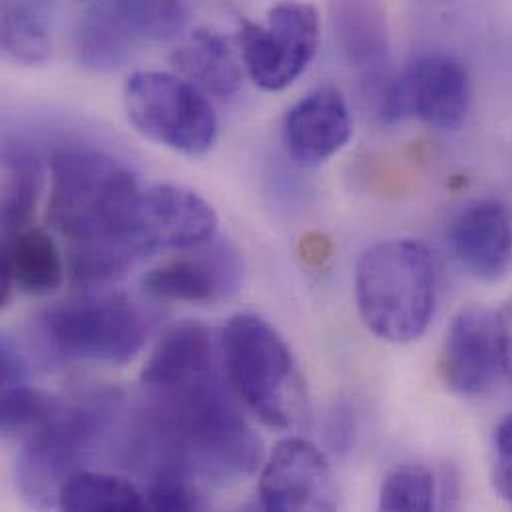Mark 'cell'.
<instances>
[{"label":"cell","instance_id":"e0dca14e","mask_svg":"<svg viewBox=\"0 0 512 512\" xmlns=\"http://www.w3.org/2000/svg\"><path fill=\"white\" fill-rule=\"evenodd\" d=\"M62 275V257L44 230L26 228L2 240V303L8 301L12 287L30 295L52 293L60 287Z\"/></svg>","mask_w":512,"mask_h":512},{"label":"cell","instance_id":"7a4b0ae2","mask_svg":"<svg viewBox=\"0 0 512 512\" xmlns=\"http://www.w3.org/2000/svg\"><path fill=\"white\" fill-rule=\"evenodd\" d=\"M48 222L70 242V279L94 287L140 259L132 234L144 188L120 160L92 148H64L50 160Z\"/></svg>","mask_w":512,"mask_h":512},{"label":"cell","instance_id":"603a6c76","mask_svg":"<svg viewBox=\"0 0 512 512\" xmlns=\"http://www.w3.org/2000/svg\"><path fill=\"white\" fill-rule=\"evenodd\" d=\"M44 4L2 0V52L22 66L44 64L52 54V36Z\"/></svg>","mask_w":512,"mask_h":512},{"label":"cell","instance_id":"ac0fdd59","mask_svg":"<svg viewBox=\"0 0 512 512\" xmlns=\"http://www.w3.org/2000/svg\"><path fill=\"white\" fill-rule=\"evenodd\" d=\"M329 20L343 58L361 72L383 66L389 46L381 0H329Z\"/></svg>","mask_w":512,"mask_h":512},{"label":"cell","instance_id":"30bf717a","mask_svg":"<svg viewBox=\"0 0 512 512\" xmlns=\"http://www.w3.org/2000/svg\"><path fill=\"white\" fill-rule=\"evenodd\" d=\"M218 228L214 208L196 192L156 184L144 188L132 242L140 257L160 250H192L210 242Z\"/></svg>","mask_w":512,"mask_h":512},{"label":"cell","instance_id":"ffe728a7","mask_svg":"<svg viewBox=\"0 0 512 512\" xmlns=\"http://www.w3.org/2000/svg\"><path fill=\"white\" fill-rule=\"evenodd\" d=\"M174 66L202 92L232 98L242 86V70L226 38L210 28L194 30L172 54Z\"/></svg>","mask_w":512,"mask_h":512},{"label":"cell","instance_id":"2e32d148","mask_svg":"<svg viewBox=\"0 0 512 512\" xmlns=\"http://www.w3.org/2000/svg\"><path fill=\"white\" fill-rule=\"evenodd\" d=\"M144 40L124 0H100L78 18L72 48L82 66L110 72L122 66Z\"/></svg>","mask_w":512,"mask_h":512},{"label":"cell","instance_id":"484cf974","mask_svg":"<svg viewBox=\"0 0 512 512\" xmlns=\"http://www.w3.org/2000/svg\"><path fill=\"white\" fill-rule=\"evenodd\" d=\"M150 511H202L206 507L196 477L180 469H164L150 475L144 491Z\"/></svg>","mask_w":512,"mask_h":512},{"label":"cell","instance_id":"d4e9b609","mask_svg":"<svg viewBox=\"0 0 512 512\" xmlns=\"http://www.w3.org/2000/svg\"><path fill=\"white\" fill-rule=\"evenodd\" d=\"M58 399L26 383L2 387L0 427L6 439H26L38 431L54 413Z\"/></svg>","mask_w":512,"mask_h":512},{"label":"cell","instance_id":"cb8c5ba5","mask_svg":"<svg viewBox=\"0 0 512 512\" xmlns=\"http://www.w3.org/2000/svg\"><path fill=\"white\" fill-rule=\"evenodd\" d=\"M435 477L421 463L395 465L381 483L379 509L389 512H427L435 509Z\"/></svg>","mask_w":512,"mask_h":512},{"label":"cell","instance_id":"8fae6325","mask_svg":"<svg viewBox=\"0 0 512 512\" xmlns=\"http://www.w3.org/2000/svg\"><path fill=\"white\" fill-rule=\"evenodd\" d=\"M439 369L455 395H485L505 375L497 313L483 305L461 309L447 329Z\"/></svg>","mask_w":512,"mask_h":512},{"label":"cell","instance_id":"9c48e42d","mask_svg":"<svg viewBox=\"0 0 512 512\" xmlns=\"http://www.w3.org/2000/svg\"><path fill=\"white\" fill-rule=\"evenodd\" d=\"M263 511L299 512L337 509V485L325 455L309 441H281L259 477Z\"/></svg>","mask_w":512,"mask_h":512},{"label":"cell","instance_id":"6da1fadb","mask_svg":"<svg viewBox=\"0 0 512 512\" xmlns=\"http://www.w3.org/2000/svg\"><path fill=\"white\" fill-rule=\"evenodd\" d=\"M126 461L150 475L180 469L226 483L256 473L263 449L218 371L164 387H142L124 445Z\"/></svg>","mask_w":512,"mask_h":512},{"label":"cell","instance_id":"4fadbf2b","mask_svg":"<svg viewBox=\"0 0 512 512\" xmlns=\"http://www.w3.org/2000/svg\"><path fill=\"white\" fill-rule=\"evenodd\" d=\"M353 134V120L343 94L333 86H319L295 102L283 122V142L301 166H319L345 148Z\"/></svg>","mask_w":512,"mask_h":512},{"label":"cell","instance_id":"9a60e30c","mask_svg":"<svg viewBox=\"0 0 512 512\" xmlns=\"http://www.w3.org/2000/svg\"><path fill=\"white\" fill-rule=\"evenodd\" d=\"M453 252L477 279L495 281L512 265V214L507 204L485 198L469 204L451 228Z\"/></svg>","mask_w":512,"mask_h":512},{"label":"cell","instance_id":"7402d4cb","mask_svg":"<svg viewBox=\"0 0 512 512\" xmlns=\"http://www.w3.org/2000/svg\"><path fill=\"white\" fill-rule=\"evenodd\" d=\"M58 509L70 512L150 511L146 495L128 479L82 469L60 489Z\"/></svg>","mask_w":512,"mask_h":512},{"label":"cell","instance_id":"3957f363","mask_svg":"<svg viewBox=\"0 0 512 512\" xmlns=\"http://www.w3.org/2000/svg\"><path fill=\"white\" fill-rule=\"evenodd\" d=\"M439 271L431 248L409 238L371 246L355 267V301L367 329L391 343L419 339L437 307Z\"/></svg>","mask_w":512,"mask_h":512},{"label":"cell","instance_id":"4dcf8cb0","mask_svg":"<svg viewBox=\"0 0 512 512\" xmlns=\"http://www.w3.org/2000/svg\"><path fill=\"white\" fill-rule=\"evenodd\" d=\"M92 2H100V0H92Z\"/></svg>","mask_w":512,"mask_h":512},{"label":"cell","instance_id":"4316f807","mask_svg":"<svg viewBox=\"0 0 512 512\" xmlns=\"http://www.w3.org/2000/svg\"><path fill=\"white\" fill-rule=\"evenodd\" d=\"M361 98L379 124H395L407 116L401 76H393L383 66L363 72Z\"/></svg>","mask_w":512,"mask_h":512},{"label":"cell","instance_id":"7c38bea8","mask_svg":"<svg viewBox=\"0 0 512 512\" xmlns=\"http://www.w3.org/2000/svg\"><path fill=\"white\" fill-rule=\"evenodd\" d=\"M407 114L437 130H459L471 110V78L451 54H423L401 76Z\"/></svg>","mask_w":512,"mask_h":512},{"label":"cell","instance_id":"f546056e","mask_svg":"<svg viewBox=\"0 0 512 512\" xmlns=\"http://www.w3.org/2000/svg\"><path fill=\"white\" fill-rule=\"evenodd\" d=\"M499 337H501V355H503V373L512 383V297L497 311Z\"/></svg>","mask_w":512,"mask_h":512},{"label":"cell","instance_id":"d6986e66","mask_svg":"<svg viewBox=\"0 0 512 512\" xmlns=\"http://www.w3.org/2000/svg\"><path fill=\"white\" fill-rule=\"evenodd\" d=\"M216 355L210 331L198 321L172 327L146 363L140 387H162L216 371Z\"/></svg>","mask_w":512,"mask_h":512},{"label":"cell","instance_id":"44dd1931","mask_svg":"<svg viewBox=\"0 0 512 512\" xmlns=\"http://www.w3.org/2000/svg\"><path fill=\"white\" fill-rule=\"evenodd\" d=\"M42 190V168L36 154L18 144L2 152V240L26 230L38 194Z\"/></svg>","mask_w":512,"mask_h":512},{"label":"cell","instance_id":"277c9868","mask_svg":"<svg viewBox=\"0 0 512 512\" xmlns=\"http://www.w3.org/2000/svg\"><path fill=\"white\" fill-rule=\"evenodd\" d=\"M226 377L257 419L271 429H299L309 419L305 381L279 331L254 313L230 317L220 335Z\"/></svg>","mask_w":512,"mask_h":512},{"label":"cell","instance_id":"5b68a950","mask_svg":"<svg viewBox=\"0 0 512 512\" xmlns=\"http://www.w3.org/2000/svg\"><path fill=\"white\" fill-rule=\"evenodd\" d=\"M120 399L110 391H96L76 399H58L48 421L24 439L16 461V483L34 507L58 505L62 485L90 457L112 429Z\"/></svg>","mask_w":512,"mask_h":512},{"label":"cell","instance_id":"ba28073f","mask_svg":"<svg viewBox=\"0 0 512 512\" xmlns=\"http://www.w3.org/2000/svg\"><path fill=\"white\" fill-rule=\"evenodd\" d=\"M242 56L250 78L267 92L291 86L309 66L319 44V14L299 0H281L265 24L242 20Z\"/></svg>","mask_w":512,"mask_h":512},{"label":"cell","instance_id":"5bb4252c","mask_svg":"<svg viewBox=\"0 0 512 512\" xmlns=\"http://www.w3.org/2000/svg\"><path fill=\"white\" fill-rule=\"evenodd\" d=\"M240 277V256L230 246L218 244L150 269L142 285L150 295L164 301L210 303L238 289Z\"/></svg>","mask_w":512,"mask_h":512},{"label":"cell","instance_id":"52a82bcc","mask_svg":"<svg viewBox=\"0 0 512 512\" xmlns=\"http://www.w3.org/2000/svg\"><path fill=\"white\" fill-rule=\"evenodd\" d=\"M132 126L148 140L184 156H202L218 140V118L204 92L170 72L142 70L124 86Z\"/></svg>","mask_w":512,"mask_h":512},{"label":"cell","instance_id":"f1b7e54d","mask_svg":"<svg viewBox=\"0 0 512 512\" xmlns=\"http://www.w3.org/2000/svg\"><path fill=\"white\" fill-rule=\"evenodd\" d=\"M26 375H28V367H26V361H24L22 353L18 351L14 341L4 335L2 343H0V379H2V387H12V385L26 383Z\"/></svg>","mask_w":512,"mask_h":512},{"label":"cell","instance_id":"8992f818","mask_svg":"<svg viewBox=\"0 0 512 512\" xmlns=\"http://www.w3.org/2000/svg\"><path fill=\"white\" fill-rule=\"evenodd\" d=\"M36 329L56 357L122 365L142 349L150 321L128 295L86 287L44 309Z\"/></svg>","mask_w":512,"mask_h":512},{"label":"cell","instance_id":"83f0119b","mask_svg":"<svg viewBox=\"0 0 512 512\" xmlns=\"http://www.w3.org/2000/svg\"><path fill=\"white\" fill-rule=\"evenodd\" d=\"M493 483L501 499L512 507V413L499 423L495 431Z\"/></svg>","mask_w":512,"mask_h":512}]
</instances>
